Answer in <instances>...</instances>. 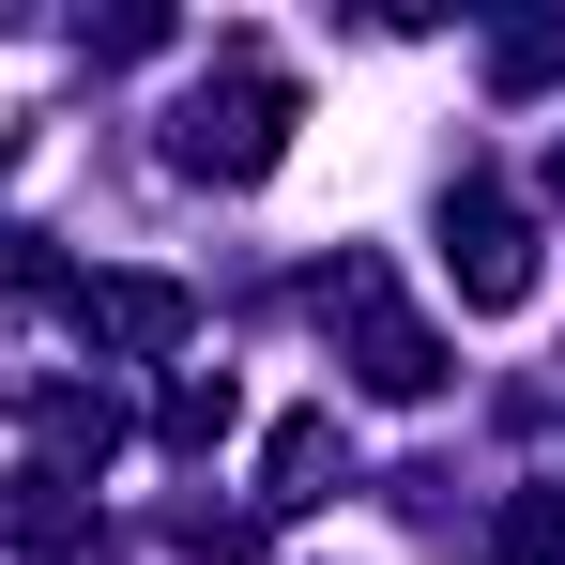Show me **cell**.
I'll return each mask as SVG.
<instances>
[{
	"label": "cell",
	"instance_id": "obj_1",
	"mask_svg": "<svg viewBox=\"0 0 565 565\" xmlns=\"http://www.w3.org/2000/svg\"><path fill=\"white\" fill-rule=\"evenodd\" d=\"M290 122H306L290 62L230 31V46H214V77L184 93V122H169V169H184V184H260V169L290 153Z\"/></svg>",
	"mask_w": 565,
	"mask_h": 565
},
{
	"label": "cell",
	"instance_id": "obj_2",
	"mask_svg": "<svg viewBox=\"0 0 565 565\" xmlns=\"http://www.w3.org/2000/svg\"><path fill=\"white\" fill-rule=\"evenodd\" d=\"M321 321L352 337V382H367V397H397V413H413V397H444V337L397 306L382 260H337V276H321Z\"/></svg>",
	"mask_w": 565,
	"mask_h": 565
},
{
	"label": "cell",
	"instance_id": "obj_3",
	"mask_svg": "<svg viewBox=\"0 0 565 565\" xmlns=\"http://www.w3.org/2000/svg\"><path fill=\"white\" fill-rule=\"evenodd\" d=\"M444 276H459L473 321H504V306H535V230H520V199L473 169L459 199H444Z\"/></svg>",
	"mask_w": 565,
	"mask_h": 565
},
{
	"label": "cell",
	"instance_id": "obj_4",
	"mask_svg": "<svg viewBox=\"0 0 565 565\" xmlns=\"http://www.w3.org/2000/svg\"><path fill=\"white\" fill-rule=\"evenodd\" d=\"M62 306H77V337H93L107 367H169V352L199 337V290L184 276H77Z\"/></svg>",
	"mask_w": 565,
	"mask_h": 565
},
{
	"label": "cell",
	"instance_id": "obj_5",
	"mask_svg": "<svg viewBox=\"0 0 565 565\" xmlns=\"http://www.w3.org/2000/svg\"><path fill=\"white\" fill-rule=\"evenodd\" d=\"M337 489H352V428H337V413H290L276 444H260V504L306 520V504H337Z\"/></svg>",
	"mask_w": 565,
	"mask_h": 565
},
{
	"label": "cell",
	"instance_id": "obj_6",
	"mask_svg": "<svg viewBox=\"0 0 565 565\" xmlns=\"http://www.w3.org/2000/svg\"><path fill=\"white\" fill-rule=\"evenodd\" d=\"M0 551H31V565H77V551H93L77 473H0Z\"/></svg>",
	"mask_w": 565,
	"mask_h": 565
},
{
	"label": "cell",
	"instance_id": "obj_7",
	"mask_svg": "<svg viewBox=\"0 0 565 565\" xmlns=\"http://www.w3.org/2000/svg\"><path fill=\"white\" fill-rule=\"evenodd\" d=\"M0 397H15V413H31V428L62 444V459H46V473H93L107 444H122V413H107L93 382H15V367H0Z\"/></svg>",
	"mask_w": 565,
	"mask_h": 565
},
{
	"label": "cell",
	"instance_id": "obj_8",
	"mask_svg": "<svg viewBox=\"0 0 565 565\" xmlns=\"http://www.w3.org/2000/svg\"><path fill=\"white\" fill-rule=\"evenodd\" d=\"M473 565H565V489H504L489 535H473Z\"/></svg>",
	"mask_w": 565,
	"mask_h": 565
},
{
	"label": "cell",
	"instance_id": "obj_9",
	"mask_svg": "<svg viewBox=\"0 0 565 565\" xmlns=\"http://www.w3.org/2000/svg\"><path fill=\"white\" fill-rule=\"evenodd\" d=\"M153 428H169L184 459H199V444H230V428H245V397H230V367H184V382H169V413H153Z\"/></svg>",
	"mask_w": 565,
	"mask_h": 565
},
{
	"label": "cell",
	"instance_id": "obj_10",
	"mask_svg": "<svg viewBox=\"0 0 565 565\" xmlns=\"http://www.w3.org/2000/svg\"><path fill=\"white\" fill-rule=\"evenodd\" d=\"M489 77H504V93H551V77H565V15H520V31H489Z\"/></svg>",
	"mask_w": 565,
	"mask_h": 565
},
{
	"label": "cell",
	"instance_id": "obj_11",
	"mask_svg": "<svg viewBox=\"0 0 565 565\" xmlns=\"http://www.w3.org/2000/svg\"><path fill=\"white\" fill-rule=\"evenodd\" d=\"M46 290H77L62 245H46V230H0V306H46Z\"/></svg>",
	"mask_w": 565,
	"mask_h": 565
},
{
	"label": "cell",
	"instance_id": "obj_12",
	"mask_svg": "<svg viewBox=\"0 0 565 565\" xmlns=\"http://www.w3.org/2000/svg\"><path fill=\"white\" fill-rule=\"evenodd\" d=\"M77 46H93V62H153V46H169V15H93Z\"/></svg>",
	"mask_w": 565,
	"mask_h": 565
},
{
	"label": "cell",
	"instance_id": "obj_13",
	"mask_svg": "<svg viewBox=\"0 0 565 565\" xmlns=\"http://www.w3.org/2000/svg\"><path fill=\"white\" fill-rule=\"evenodd\" d=\"M15 153H31V107H0V169H15Z\"/></svg>",
	"mask_w": 565,
	"mask_h": 565
},
{
	"label": "cell",
	"instance_id": "obj_14",
	"mask_svg": "<svg viewBox=\"0 0 565 565\" xmlns=\"http://www.w3.org/2000/svg\"><path fill=\"white\" fill-rule=\"evenodd\" d=\"M551 199H565V138H551Z\"/></svg>",
	"mask_w": 565,
	"mask_h": 565
}]
</instances>
